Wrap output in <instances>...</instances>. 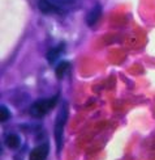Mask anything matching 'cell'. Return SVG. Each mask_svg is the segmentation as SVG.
<instances>
[{"mask_svg":"<svg viewBox=\"0 0 155 160\" xmlns=\"http://www.w3.org/2000/svg\"><path fill=\"white\" fill-rule=\"evenodd\" d=\"M66 118H68V105L64 102L57 113L55 126H53V135H55V141L57 144V151H62L63 148V137H64V128Z\"/></svg>","mask_w":155,"mask_h":160,"instance_id":"1","label":"cell"},{"mask_svg":"<svg viewBox=\"0 0 155 160\" xmlns=\"http://www.w3.org/2000/svg\"><path fill=\"white\" fill-rule=\"evenodd\" d=\"M57 100H59V96H53V97H50V98H40V100H37V101L30 106V114L35 118H42L44 117L47 113H48L53 106L57 104Z\"/></svg>","mask_w":155,"mask_h":160,"instance_id":"2","label":"cell"},{"mask_svg":"<svg viewBox=\"0 0 155 160\" xmlns=\"http://www.w3.org/2000/svg\"><path fill=\"white\" fill-rule=\"evenodd\" d=\"M48 154H50L48 143H42L31 150L30 155H29V160H47Z\"/></svg>","mask_w":155,"mask_h":160,"instance_id":"3","label":"cell"},{"mask_svg":"<svg viewBox=\"0 0 155 160\" xmlns=\"http://www.w3.org/2000/svg\"><path fill=\"white\" fill-rule=\"evenodd\" d=\"M100 15H102V8H100V5H99V4L94 5V8L89 12V15L86 16V22H87V25L93 26V25L99 20Z\"/></svg>","mask_w":155,"mask_h":160,"instance_id":"4","label":"cell"},{"mask_svg":"<svg viewBox=\"0 0 155 160\" xmlns=\"http://www.w3.org/2000/svg\"><path fill=\"white\" fill-rule=\"evenodd\" d=\"M38 7L40 11L43 13H47V15H48V13H59L60 12V9L53 3H51L50 0H39Z\"/></svg>","mask_w":155,"mask_h":160,"instance_id":"5","label":"cell"},{"mask_svg":"<svg viewBox=\"0 0 155 160\" xmlns=\"http://www.w3.org/2000/svg\"><path fill=\"white\" fill-rule=\"evenodd\" d=\"M4 143L7 144V147H9L12 150H16L20 147V144H21V139L17 134H9L5 137V141Z\"/></svg>","mask_w":155,"mask_h":160,"instance_id":"6","label":"cell"},{"mask_svg":"<svg viewBox=\"0 0 155 160\" xmlns=\"http://www.w3.org/2000/svg\"><path fill=\"white\" fill-rule=\"evenodd\" d=\"M63 48H64V43H60L57 48H53V49H51L50 50V52L47 54V59H48V62L52 64L53 62L56 61V59L59 58V55H60V52L63 51Z\"/></svg>","mask_w":155,"mask_h":160,"instance_id":"7","label":"cell"},{"mask_svg":"<svg viewBox=\"0 0 155 160\" xmlns=\"http://www.w3.org/2000/svg\"><path fill=\"white\" fill-rule=\"evenodd\" d=\"M69 70V63L68 62H60L57 66H56V68H55V74L59 79H62L65 74H66V71Z\"/></svg>","mask_w":155,"mask_h":160,"instance_id":"8","label":"cell"},{"mask_svg":"<svg viewBox=\"0 0 155 160\" xmlns=\"http://www.w3.org/2000/svg\"><path fill=\"white\" fill-rule=\"evenodd\" d=\"M9 117H11V113H9L8 108H7L5 105H2L0 106V122L2 123L7 122L9 119Z\"/></svg>","mask_w":155,"mask_h":160,"instance_id":"9","label":"cell"},{"mask_svg":"<svg viewBox=\"0 0 155 160\" xmlns=\"http://www.w3.org/2000/svg\"><path fill=\"white\" fill-rule=\"evenodd\" d=\"M53 3L56 4H62V5H65V4H71L73 2H76V0H52Z\"/></svg>","mask_w":155,"mask_h":160,"instance_id":"10","label":"cell"}]
</instances>
